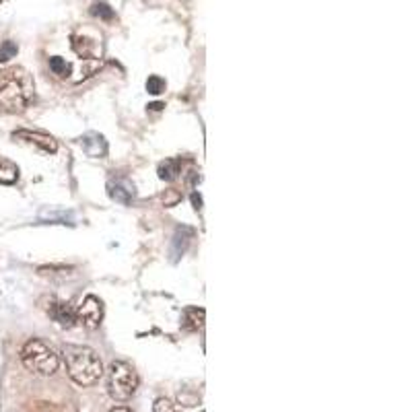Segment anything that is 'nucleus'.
Returning <instances> with one entry per match:
<instances>
[{"instance_id": "f03ea898", "label": "nucleus", "mask_w": 412, "mask_h": 412, "mask_svg": "<svg viewBox=\"0 0 412 412\" xmlns=\"http://www.w3.org/2000/svg\"><path fill=\"white\" fill-rule=\"evenodd\" d=\"M62 359H64V365H66L70 380L75 384L83 386V388L95 386L104 375V363H101L99 355L89 346L64 344Z\"/></svg>"}, {"instance_id": "39448f33", "label": "nucleus", "mask_w": 412, "mask_h": 412, "mask_svg": "<svg viewBox=\"0 0 412 412\" xmlns=\"http://www.w3.org/2000/svg\"><path fill=\"white\" fill-rule=\"evenodd\" d=\"M43 309H46V313L58 324V326H62V328H75L77 326V309L70 305V303H66V301H58L56 297H48V299H43Z\"/></svg>"}, {"instance_id": "4be33fe9", "label": "nucleus", "mask_w": 412, "mask_h": 412, "mask_svg": "<svg viewBox=\"0 0 412 412\" xmlns=\"http://www.w3.org/2000/svg\"><path fill=\"white\" fill-rule=\"evenodd\" d=\"M0 2H2V0H0Z\"/></svg>"}, {"instance_id": "0eeeda50", "label": "nucleus", "mask_w": 412, "mask_h": 412, "mask_svg": "<svg viewBox=\"0 0 412 412\" xmlns=\"http://www.w3.org/2000/svg\"><path fill=\"white\" fill-rule=\"evenodd\" d=\"M14 138H21V140H27L35 146H39L41 150L46 153H56L58 150V142L54 140V137L46 135V133H31V130H19L12 135Z\"/></svg>"}, {"instance_id": "2eb2a0df", "label": "nucleus", "mask_w": 412, "mask_h": 412, "mask_svg": "<svg viewBox=\"0 0 412 412\" xmlns=\"http://www.w3.org/2000/svg\"><path fill=\"white\" fill-rule=\"evenodd\" d=\"M146 91H148L150 95L163 93V91H165V81H163L161 77H157V75L148 77V81H146Z\"/></svg>"}, {"instance_id": "4468645a", "label": "nucleus", "mask_w": 412, "mask_h": 412, "mask_svg": "<svg viewBox=\"0 0 412 412\" xmlns=\"http://www.w3.org/2000/svg\"><path fill=\"white\" fill-rule=\"evenodd\" d=\"M50 70H52L54 75H58V77L66 79V77L70 75V64H68L64 58L54 56V58H50Z\"/></svg>"}, {"instance_id": "9b49d317", "label": "nucleus", "mask_w": 412, "mask_h": 412, "mask_svg": "<svg viewBox=\"0 0 412 412\" xmlns=\"http://www.w3.org/2000/svg\"><path fill=\"white\" fill-rule=\"evenodd\" d=\"M110 196H112L114 200L122 202V204H128L130 198L135 196V190H133V186L126 184V182H116V184H110Z\"/></svg>"}, {"instance_id": "a211bd4d", "label": "nucleus", "mask_w": 412, "mask_h": 412, "mask_svg": "<svg viewBox=\"0 0 412 412\" xmlns=\"http://www.w3.org/2000/svg\"><path fill=\"white\" fill-rule=\"evenodd\" d=\"M179 200H182V194H179L177 190H167V192L163 194V204H165V206H175Z\"/></svg>"}, {"instance_id": "20e7f679", "label": "nucleus", "mask_w": 412, "mask_h": 412, "mask_svg": "<svg viewBox=\"0 0 412 412\" xmlns=\"http://www.w3.org/2000/svg\"><path fill=\"white\" fill-rule=\"evenodd\" d=\"M108 388L110 396L116 402H126L137 394L138 388V373L137 369L124 361H114L110 365V375H108Z\"/></svg>"}, {"instance_id": "6ab92c4d", "label": "nucleus", "mask_w": 412, "mask_h": 412, "mask_svg": "<svg viewBox=\"0 0 412 412\" xmlns=\"http://www.w3.org/2000/svg\"><path fill=\"white\" fill-rule=\"evenodd\" d=\"M192 202H194V208H196V210L202 208V198H200V194L194 192V194H192Z\"/></svg>"}, {"instance_id": "aec40b11", "label": "nucleus", "mask_w": 412, "mask_h": 412, "mask_svg": "<svg viewBox=\"0 0 412 412\" xmlns=\"http://www.w3.org/2000/svg\"><path fill=\"white\" fill-rule=\"evenodd\" d=\"M163 108H165V106H163V104H159V101H157V104H150V106H148V110H153V112H159V110H163Z\"/></svg>"}, {"instance_id": "1a4fd4ad", "label": "nucleus", "mask_w": 412, "mask_h": 412, "mask_svg": "<svg viewBox=\"0 0 412 412\" xmlns=\"http://www.w3.org/2000/svg\"><path fill=\"white\" fill-rule=\"evenodd\" d=\"M184 328L186 330H200L204 326V309H198V307H188L184 311Z\"/></svg>"}, {"instance_id": "f8f14e48", "label": "nucleus", "mask_w": 412, "mask_h": 412, "mask_svg": "<svg viewBox=\"0 0 412 412\" xmlns=\"http://www.w3.org/2000/svg\"><path fill=\"white\" fill-rule=\"evenodd\" d=\"M17 179H19V167H17L12 161L0 157V184L10 186V184H14Z\"/></svg>"}, {"instance_id": "412c9836", "label": "nucleus", "mask_w": 412, "mask_h": 412, "mask_svg": "<svg viewBox=\"0 0 412 412\" xmlns=\"http://www.w3.org/2000/svg\"><path fill=\"white\" fill-rule=\"evenodd\" d=\"M108 412H133L130 409H126V406H116V409H112V411Z\"/></svg>"}, {"instance_id": "f3484780", "label": "nucleus", "mask_w": 412, "mask_h": 412, "mask_svg": "<svg viewBox=\"0 0 412 412\" xmlns=\"http://www.w3.org/2000/svg\"><path fill=\"white\" fill-rule=\"evenodd\" d=\"M153 412H179L175 409V404L167 398H157L153 404Z\"/></svg>"}, {"instance_id": "dca6fc26", "label": "nucleus", "mask_w": 412, "mask_h": 412, "mask_svg": "<svg viewBox=\"0 0 412 412\" xmlns=\"http://www.w3.org/2000/svg\"><path fill=\"white\" fill-rule=\"evenodd\" d=\"M17 52H19V48H17L14 41H4L0 46V62H8L10 58L17 56Z\"/></svg>"}, {"instance_id": "423d86ee", "label": "nucleus", "mask_w": 412, "mask_h": 412, "mask_svg": "<svg viewBox=\"0 0 412 412\" xmlns=\"http://www.w3.org/2000/svg\"><path fill=\"white\" fill-rule=\"evenodd\" d=\"M77 320H79L85 328H89V330L99 328V324H101V320H104V303H101L97 297H93V295L85 297V299L81 301L79 309H77Z\"/></svg>"}, {"instance_id": "9d476101", "label": "nucleus", "mask_w": 412, "mask_h": 412, "mask_svg": "<svg viewBox=\"0 0 412 412\" xmlns=\"http://www.w3.org/2000/svg\"><path fill=\"white\" fill-rule=\"evenodd\" d=\"M179 173H182V159H167L159 165V177L165 182L177 179Z\"/></svg>"}, {"instance_id": "ddd939ff", "label": "nucleus", "mask_w": 412, "mask_h": 412, "mask_svg": "<svg viewBox=\"0 0 412 412\" xmlns=\"http://www.w3.org/2000/svg\"><path fill=\"white\" fill-rule=\"evenodd\" d=\"M91 14L101 19V21H114L116 14H114V8L108 4V2H93L91 4Z\"/></svg>"}, {"instance_id": "7ed1b4c3", "label": "nucleus", "mask_w": 412, "mask_h": 412, "mask_svg": "<svg viewBox=\"0 0 412 412\" xmlns=\"http://www.w3.org/2000/svg\"><path fill=\"white\" fill-rule=\"evenodd\" d=\"M21 361L31 373L43 375V377L54 375L60 365L58 355L39 338H31L25 342V346L21 349Z\"/></svg>"}, {"instance_id": "6e6552de", "label": "nucleus", "mask_w": 412, "mask_h": 412, "mask_svg": "<svg viewBox=\"0 0 412 412\" xmlns=\"http://www.w3.org/2000/svg\"><path fill=\"white\" fill-rule=\"evenodd\" d=\"M81 146H83V150L89 157H95V159H99V157H104L108 153L106 138L101 137V135H95V133H89V135H85V137L81 138Z\"/></svg>"}, {"instance_id": "f257e3e1", "label": "nucleus", "mask_w": 412, "mask_h": 412, "mask_svg": "<svg viewBox=\"0 0 412 412\" xmlns=\"http://www.w3.org/2000/svg\"><path fill=\"white\" fill-rule=\"evenodd\" d=\"M35 99L33 77L21 68H8L0 75V108L8 114L25 112Z\"/></svg>"}]
</instances>
